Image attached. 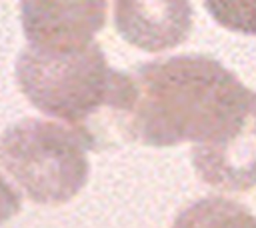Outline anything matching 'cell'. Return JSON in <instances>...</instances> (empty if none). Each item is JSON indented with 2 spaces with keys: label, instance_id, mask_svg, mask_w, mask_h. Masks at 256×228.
Segmentation results:
<instances>
[{
  "label": "cell",
  "instance_id": "3957f363",
  "mask_svg": "<svg viewBox=\"0 0 256 228\" xmlns=\"http://www.w3.org/2000/svg\"><path fill=\"white\" fill-rule=\"evenodd\" d=\"M88 142L70 126L26 118L0 134V166L38 204L72 200L88 178Z\"/></svg>",
  "mask_w": 256,
  "mask_h": 228
},
{
  "label": "cell",
  "instance_id": "277c9868",
  "mask_svg": "<svg viewBox=\"0 0 256 228\" xmlns=\"http://www.w3.org/2000/svg\"><path fill=\"white\" fill-rule=\"evenodd\" d=\"M108 0H22V28L32 46L76 50L92 44Z\"/></svg>",
  "mask_w": 256,
  "mask_h": 228
},
{
  "label": "cell",
  "instance_id": "8992f818",
  "mask_svg": "<svg viewBox=\"0 0 256 228\" xmlns=\"http://www.w3.org/2000/svg\"><path fill=\"white\" fill-rule=\"evenodd\" d=\"M172 228H256V216L236 200L206 196L182 208Z\"/></svg>",
  "mask_w": 256,
  "mask_h": 228
},
{
  "label": "cell",
  "instance_id": "6da1fadb",
  "mask_svg": "<svg viewBox=\"0 0 256 228\" xmlns=\"http://www.w3.org/2000/svg\"><path fill=\"white\" fill-rule=\"evenodd\" d=\"M118 132L154 148L192 142L204 184L256 188V92L210 56H172L126 72Z\"/></svg>",
  "mask_w": 256,
  "mask_h": 228
},
{
  "label": "cell",
  "instance_id": "5b68a950",
  "mask_svg": "<svg viewBox=\"0 0 256 228\" xmlns=\"http://www.w3.org/2000/svg\"><path fill=\"white\" fill-rule=\"evenodd\" d=\"M114 24L128 44L162 52L190 36L192 6L190 0H114Z\"/></svg>",
  "mask_w": 256,
  "mask_h": 228
},
{
  "label": "cell",
  "instance_id": "7a4b0ae2",
  "mask_svg": "<svg viewBox=\"0 0 256 228\" xmlns=\"http://www.w3.org/2000/svg\"><path fill=\"white\" fill-rule=\"evenodd\" d=\"M22 94L44 114L56 116L98 146L96 118L118 128L126 72L112 70L98 44L76 50H46L28 46L16 62Z\"/></svg>",
  "mask_w": 256,
  "mask_h": 228
},
{
  "label": "cell",
  "instance_id": "ba28073f",
  "mask_svg": "<svg viewBox=\"0 0 256 228\" xmlns=\"http://www.w3.org/2000/svg\"><path fill=\"white\" fill-rule=\"evenodd\" d=\"M18 210H20V196H18V192L12 186H8L4 182V178L0 176V224L10 220Z\"/></svg>",
  "mask_w": 256,
  "mask_h": 228
},
{
  "label": "cell",
  "instance_id": "52a82bcc",
  "mask_svg": "<svg viewBox=\"0 0 256 228\" xmlns=\"http://www.w3.org/2000/svg\"><path fill=\"white\" fill-rule=\"evenodd\" d=\"M204 4L226 30L256 36V0H204Z\"/></svg>",
  "mask_w": 256,
  "mask_h": 228
}]
</instances>
